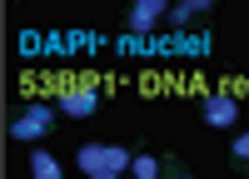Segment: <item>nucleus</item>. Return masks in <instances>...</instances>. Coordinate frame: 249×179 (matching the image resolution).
Instances as JSON below:
<instances>
[{
	"instance_id": "1",
	"label": "nucleus",
	"mask_w": 249,
	"mask_h": 179,
	"mask_svg": "<svg viewBox=\"0 0 249 179\" xmlns=\"http://www.w3.org/2000/svg\"><path fill=\"white\" fill-rule=\"evenodd\" d=\"M55 105L65 119H90L100 110V85L95 80H65V85H55Z\"/></svg>"
},
{
	"instance_id": "8",
	"label": "nucleus",
	"mask_w": 249,
	"mask_h": 179,
	"mask_svg": "<svg viewBox=\"0 0 249 179\" xmlns=\"http://www.w3.org/2000/svg\"><path fill=\"white\" fill-rule=\"evenodd\" d=\"M160 164H164V154H150V149H135V164H130V179H160Z\"/></svg>"
},
{
	"instance_id": "9",
	"label": "nucleus",
	"mask_w": 249,
	"mask_h": 179,
	"mask_svg": "<svg viewBox=\"0 0 249 179\" xmlns=\"http://www.w3.org/2000/svg\"><path fill=\"white\" fill-rule=\"evenodd\" d=\"M230 169H234V174H249V130L234 134V145H230Z\"/></svg>"
},
{
	"instance_id": "4",
	"label": "nucleus",
	"mask_w": 249,
	"mask_h": 179,
	"mask_svg": "<svg viewBox=\"0 0 249 179\" xmlns=\"http://www.w3.org/2000/svg\"><path fill=\"white\" fill-rule=\"evenodd\" d=\"M75 164L95 179L100 169H105V145H100V139H90V145H75Z\"/></svg>"
},
{
	"instance_id": "12",
	"label": "nucleus",
	"mask_w": 249,
	"mask_h": 179,
	"mask_svg": "<svg viewBox=\"0 0 249 179\" xmlns=\"http://www.w3.org/2000/svg\"><path fill=\"white\" fill-rule=\"evenodd\" d=\"M95 179H124V174H115V169H100V174H95Z\"/></svg>"
},
{
	"instance_id": "10",
	"label": "nucleus",
	"mask_w": 249,
	"mask_h": 179,
	"mask_svg": "<svg viewBox=\"0 0 249 179\" xmlns=\"http://www.w3.org/2000/svg\"><path fill=\"white\" fill-rule=\"evenodd\" d=\"M130 164H135V154L124 149V145H105V169H115V174H130Z\"/></svg>"
},
{
	"instance_id": "11",
	"label": "nucleus",
	"mask_w": 249,
	"mask_h": 179,
	"mask_svg": "<svg viewBox=\"0 0 249 179\" xmlns=\"http://www.w3.org/2000/svg\"><path fill=\"white\" fill-rule=\"evenodd\" d=\"M160 179H195V174L184 169V164H179L175 154H164V164H160Z\"/></svg>"
},
{
	"instance_id": "2",
	"label": "nucleus",
	"mask_w": 249,
	"mask_h": 179,
	"mask_svg": "<svg viewBox=\"0 0 249 179\" xmlns=\"http://www.w3.org/2000/svg\"><path fill=\"white\" fill-rule=\"evenodd\" d=\"M199 114H204V125H210V130H234V119H239V99H234L230 90H214V95L199 99Z\"/></svg>"
},
{
	"instance_id": "7",
	"label": "nucleus",
	"mask_w": 249,
	"mask_h": 179,
	"mask_svg": "<svg viewBox=\"0 0 249 179\" xmlns=\"http://www.w3.org/2000/svg\"><path fill=\"white\" fill-rule=\"evenodd\" d=\"M10 139H20V145H40V139H50V130L20 114V119H10Z\"/></svg>"
},
{
	"instance_id": "6",
	"label": "nucleus",
	"mask_w": 249,
	"mask_h": 179,
	"mask_svg": "<svg viewBox=\"0 0 249 179\" xmlns=\"http://www.w3.org/2000/svg\"><path fill=\"white\" fill-rule=\"evenodd\" d=\"M210 10H214L210 0H179V5H170V15H164V20H170V25H190L195 15H210Z\"/></svg>"
},
{
	"instance_id": "5",
	"label": "nucleus",
	"mask_w": 249,
	"mask_h": 179,
	"mask_svg": "<svg viewBox=\"0 0 249 179\" xmlns=\"http://www.w3.org/2000/svg\"><path fill=\"white\" fill-rule=\"evenodd\" d=\"M30 179H65V169L55 164V154H50V149H40V145H35V149H30Z\"/></svg>"
},
{
	"instance_id": "3",
	"label": "nucleus",
	"mask_w": 249,
	"mask_h": 179,
	"mask_svg": "<svg viewBox=\"0 0 249 179\" xmlns=\"http://www.w3.org/2000/svg\"><path fill=\"white\" fill-rule=\"evenodd\" d=\"M164 15H170V10H164V0H135V5L124 10V30L150 35V30L160 25V20H164Z\"/></svg>"
}]
</instances>
